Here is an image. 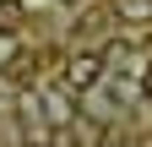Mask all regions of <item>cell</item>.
Wrapping results in <instances>:
<instances>
[{
  "mask_svg": "<svg viewBox=\"0 0 152 147\" xmlns=\"http://www.w3.org/2000/svg\"><path fill=\"white\" fill-rule=\"evenodd\" d=\"M54 147H60V142H54Z\"/></svg>",
  "mask_w": 152,
  "mask_h": 147,
  "instance_id": "cell-7",
  "label": "cell"
},
{
  "mask_svg": "<svg viewBox=\"0 0 152 147\" xmlns=\"http://www.w3.org/2000/svg\"><path fill=\"white\" fill-rule=\"evenodd\" d=\"M49 115H54V125H65V120H71V98L54 93V98H49Z\"/></svg>",
  "mask_w": 152,
  "mask_h": 147,
  "instance_id": "cell-3",
  "label": "cell"
},
{
  "mask_svg": "<svg viewBox=\"0 0 152 147\" xmlns=\"http://www.w3.org/2000/svg\"><path fill=\"white\" fill-rule=\"evenodd\" d=\"M16 60V38H11V33H0V65H11Z\"/></svg>",
  "mask_w": 152,
  "mask_h": 147,
  "instance_id": "cell-5",
  "label": "cell"
},
{
  "mask_svg": "<svg viewBox=\"0 0 152 147\" xmlns=\"http://www.w3.org/2000/svg\"><path fill=\"white\" fill-rule=\"evenodd\" d=\"M141 93H147V98H152V65H147V71H141Z\"/></svg>",
  "mask_w": 152,
  "mask_h": 147,
  "instance_id": "cell-6",
  "label": "cell"
},
{
  "mask_svg": "<svg viewBox=\"0 0 152 147\" xmlns=\"http://www.w3.org/2000/svg\"><path fill=\"white\" fill-rule=\"evenodd\" d=\"M98 82H103V54L98 49L65 60V87H71V93H87V87H98Z\"/></svg>",
  "mask_w": 152,
  "mask_h": 147,
  "instance_id": "cell-1",
  "label": "cell"
},
{
  "mask_svg": "<svg viewBox=\"0 0 152 147\" xmlns=\"http://www.w3.org/2000/svg\"><path fill=\"white\" fill-rule=\"evenodd\" d=\"M0 22H6V27L22 22V0H0Z\"/></svg>",
  "mask_w": 152,
  "mask_h": 147,
  "instance_id": "cell-4",
  "label": "cell"
},
{
  "mask_svg": "<svg viewBox=\"0 0 152 147\" xmlns=\"http://www.w3.org/2000/svg\"><path fill=\"white\" fill-rule=\"evenodd\" d=\"M120 16H130V22H147V16H152V0H120Z\"/></svg>",
  "mask_w": 152,
  "mask_h": 147,
  "instance_id": "cell-2",
  "label": "cell"
}]
</instances>
